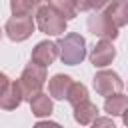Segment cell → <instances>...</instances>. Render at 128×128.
<instances>
[{
    "mask_svg": "<svg viewBox=\"0 0 128 128\" xmlns=\"http://www.w3.org/2000/svg\"><path fill=\"white\" fill-rule=\"evenodd\" d=\"M96 118H98V108H96V104H92L88 98L74 106V120L80 122L82 126L92 124Z\"/></svg>",
    "mask_w": 128,
    "mask_h": 128,
    "instance_id": "cell-11",
    "label": "cell"
},
{
    "mask_svg": "<svg viewBox=\"0 0 128 128\" xmlns=\"http://www.w3.org/2000/svg\"><path fill=\"white\" fill-rule=\"evenodd\" d=\"M44 80H46V68L36 64V62H30L18 80V84L22 88V96L30 100L34 94L40 92V88L44 86Z\"/></svg>",
    "mask_w": 128,
    "mask_h": 128,
    "instance_id": "cell-2",
    "label": "cell"
},
{
    "mask_svg": "<svg viewBox=\"0 0 128 128\" xmlns=\"http://www.w3.org/2000/svg\"><path fill=\"white\" fill-rule=\"evenodd\" d=\"M56 56H58V46L54 44V42H40L34 50H32V62H36V64H40V66H48V64H52L54 60H56Z\"/></svg>",
    "mask_w": 128,
    "mask_h": 128,
    "instance_id": "cell-9",
    "label": "cell"
},
{
    "mask_svg": "<svg viewBox=\"0 0 128 128\" xmlns=\"http://www.w3.org/2000/svg\"><path fill=\"white\" fill-rule=\"evenodd\" d=\"M34 32V20L32 14H14L8 22H6V34L10 40H26L30 34Z\"/></svg>",
    "mask_w": 128,
    "mask_h": 128,
    "instance_id": "cell-4",
    "label": "cell"
},
{
    "mask_svg": "<svg viewBox=\"0 0 128 128\" xmlns=\"http://www.w3.org/2000/svg\"><path fill=\"white\" fill-rule=\"evenodd\" d=\"M128 108V96H124V94H112V96H108L106 98V104H104V110L108 112V114H112V116H118V114H122L124 110Z\"/></svg>",
    "mask_w": 128,
    "mask_h": 128,
    "instance_id": "cell-14",
    "label": "cell"
},
{
    "mask_svg": "<svg viewBox=\"0 0 128 128\" xmlns=\"http://www.w3.org/2000/svg\"><path fill=\"white\" fill-rule=\"evenodd\" d=\"M104 4H108V0H76L78 10H98Z\"/></svg>",
    "mask_w": 128,
    "mask_h": 128,
    "instance_id": "cell-18",
    "label": "cell"
},
{
    "mask_svg": "<svg viewBox=\"0 0 128 128\" xmlns=\"http://www.w3.org/2000/svg\"><path fill=\"white\" fill-rule=\"evenodd\" d=\"M36 24L44 34H62L66 30V18L52 6L44 4L36 10Z\"/></svg>",
    "mask_w": 128,
    "mask_h": 128,
    "instance_id": "cell-3",
    "label": "cell"
},
{
    "mask_svg": "<svg viewBox=\"0 0 128 128\" xmlns=\"http://www.w3.org/2000/svg\"><path fill=\"white\" fill-rule=\"evenodd\" d=\"M114 56H116V48L112 46L110 40H100V42L92 48V52H90V60H92V64L98 66V68L108 66V64L114 60Z\"/></svg>",
    "mask_w": 128,
    "mask_h": 128,
    "instance_id": "cell-7",
    "label": "cell"
},
{
    "mask_svg": "<svg viewBox=\"0 0 128 128\" xmlns=\"http://www.w3.org/2000/svg\"><path fill=\"white\" fill-rule=\"evenodd\" d=\"M86 98H88L86 86L80 84V82H72V86H70V90H68V94H66V100H68L72 106H76V104H80V102L86 100Z\"/></svg>",
    "mask_w": 128,
    "mask_h": 128,
    "instance_id": "cell-17",
    "label": "cell"
},
{
    "mask_svg": "<svg viewBox=\"0 0 128 128\" xmlns=\"http://www.w3.org/2000/svg\"><path fill=\"white\" fill-rule=\"evenodd\" d=\"M48 0H12L10 8L14 14H32L36 12L40 6H44Z\"/></svg>",
    "mask_w": 128,
    "mask_h": 128,
    "instance_id": "cell-15",
    "label": "cell"
},
{
    "mask_svg": "<svg viewBox=\"0 0 128 128\" xmlns=\"http://www.w3.org/2000/svg\"><path fill=\"white\" fill-rule=\"evenodd\" d=\"M34 128H62V126L56 124V122H38Z\"/></svg>",
    "mask_w": 128,
    "mask_h": 128,
    "instance_id": "cell-20",
    "label": "cell"
},
{
    "mask_svg": "<svg viewBox=\"0 0 128 128\" xmlns=\"http://www.w3.org/2000/svg\"><path fill=\"white\" fill-rule=\"evenodd\" d=\"M6 84H8V78H6V74L0 72V92H2V88H4Z\"/></svg>",
    "mask_w": 128,
    "mask_h": 128,
    "instance_id": "cell-21",
    "label": "cell"
},
{
    "mask_svg": "<svg viewBox=\"0 0 128 128\" xmlns=\"http://www.w3.org/2000/svg\"><path fill=\"white\" fill-rule=\"evenodd\" d=\"M56 46H58V54H60L64 64H70V66L80 64L86 56V42L76 32H70L64 38H60L56 42Z\"/></svg>",
    "mask_w": 128,
    "mask_h": 128,
    "instance_id": "cell-1",
    "label": "cell"
},
{
    "mask_svg": "<svg viewBox=\"0 0 128 128\" xmlns=\"http://www.w3.org/2000/svg\"><path fill=\"white\" fill-rule=\"evenodd\" d=\"M88 28L94 36H100L102 40H114L118 36V28L112 24V20L102 12V14H92L88 18Z\"/></svg>",
    "mask_w": 128,
    "mask_h": 128,
    "instance_id": "cell-6",
    "label": "cell"
},
{
    "mask_svg": "<svg viewBox=\"0 0 128 128\" xmlns=\"http://www.w3.org/2000/svg\"><path fill=\"white\" fill-rule=\"evenodd\" d=\"M0 36H2V30H0Z\"/></svg>",
    "mask_w": 128,
    "mask_h": 128,
    "instance_id": "cell-23",
    "label": "cell"
},
{
    "mask_svg": "<svg viewBox=\"0 0 128 128\" xmlns=\"http://www.w3.org/2000/svg\"><path fill=\"white\" fill-rule=\"evenodd\" d=\"M92 128H116V126H114L112 120H108V118H96V120L92 122Z\"/></svg>",
    "mask_w": 128,
    "mask_h": 128,
    "instance_id": "cell-19",
    "label": "cell"
},
{
    "mask_svg": "<svg viewBox=\"0 0 128 128\" xmlns=\"http://www.w3.org/2000/svg\"><path fill=\"white\" fill-rule=\"evenodd\" d=\"M30 108H32V114H36L38 118L48 116V114L52 112V100H50L48 94L38 92V94H34V96L30 98Z\"/></svg>",
    "mask_w": 128,
    "mask_h": 128,
    "instance_id": "cell-13",
    "label": "cell"
},
{
    "mask_svg": "<svg viewBox=\"0 0 128 128\" xmlns=\"http://www.w3.org/2000/svg\"><path fill=\"white\" fill-rule=\"evenodd\" d=\"M122 80L116 72L112 70H100L96 76H94V90L100 94V96H112V94H118L122 90Z\"/></svg>",
    "mask_w": 128,
    "mask_h": 128,
    "instance_id": "cell-5",
    "label": "cell"
},
{
    "mask_svg": "<svg viewBox=\"0 0 128 128\" xmlns=\"http://www.w3.org/2000/svg\"><path fill=\"white\" fill-rule=\"evenodd\" d=\"M104 14L112 20V24L116 28L128 24V0H110Z\"/></svg>",
    "mask_w": 128,
    "mask_h": 128,
    "instance_id": "cell-10",
    "label": "cell"
},
{
    "mask_svg": "<svg viewBox=\"0 0 128 128\" xmlns=\"http://www.w3.org/2000/svg\"><path fill=\"white\" fill-rule=\"evenodd\" d=\"M72 86V80L70 76H64V74H56L50 82H48V92L52 98H58V100H64L68 90Z\"/></svg>",
    "mask_w": 128,
    "mask_h": 128,
    "instance_id": "cell-12",
    "label": "cell"
},
{
    "mask_svg": "<svg viewBox=\"0 0 128 128\" xmlns=\"http://www.w3.org/2000/svg\"><path fill=\"white\" fill-rule=\"evenodd\" d=\"M52 8H56L66 20L74 18L78 14V6H76V0H48Z\"/></svg>",
    "mask_w": 128,
    "mask_h": 128,
    "instance_id": "cell-16",
    "label": "cell"
},
{
    "mask_svg": "<svg viewBox=\"0 0 128 128\" xmlns=\"http://www.w3.org/2000/svg\"><path fill=\"white\" fill-rule=\"evenodd\" d=\"M22 88L18 82H8L2 92H0V108L4 110H14L20 102H22Z\"/></svg>",
    "mask_w": 128,
    "mask_h": 128,
    "instance_id": "cell-8",
    "label": "cell"
},
{
    "mask_svg": "<svg viewBox=\"0 0 128 128\" xmlns=\"http://www.w3.org/2000/svg\"><path fill=\"white\" fill-rule=\"evenodd\" d=\"M122 118H124V124H126V126H128V108H126V110H124V112H122Z\"/></svg>",
    "mask_w": 128,
    "mask_h": 128,
    "instance_id": "cell-22",
    "label": "cell"
}]
</instances>
